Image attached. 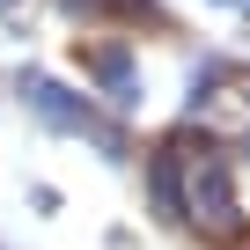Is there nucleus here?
I'll list each match as a JSON object with an SVG mask.
<instances>
[{
    "label": "nucleus",
    "mask_w": 250,
    "mask_h": 250,
    "mask_svg": "<svg viewBox=\"0 0 250 250\" xmlns=\"http://www.w3.org/2000/svg\"><path fill=\"white\" fill-rule=\"evenodd\" d=\"M22 88H30V103H44L52 118H66V125H88V103H81V96H66V88H52V81H37V74H30Z\"/></svg>",
    "instance_id": "f257e3e1"
}]
</instances>
